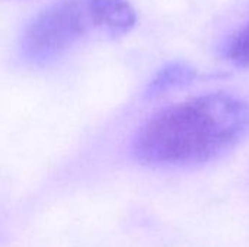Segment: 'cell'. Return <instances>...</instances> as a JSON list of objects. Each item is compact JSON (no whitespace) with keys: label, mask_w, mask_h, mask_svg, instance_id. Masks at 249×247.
I'll return each mask as SVG.
<instances>
[{"label":"cell","mask_w":249,"mask_h":247,"mask_svg":"<svg viewBox=\"0 0 249 247\" xmlns=\"http://www.w3.org/2000/svg\"><path fill=\"white\" fill-rule=\"evenodd\" d=\"M95 29L86 0H60L38 13L23 35L26 52L47 58L71 47Z\"/></svg>","instance_id":"2"},{"label":"cell","mask_w":249,"mask_h":247,"mask_svg":"<svg viewBox=\"0 0 249 247\" xmlns=\"http://www.w3.org/2000/svg\"><path fill=\"white\" fill-rule=\"evenodd\" d=\"M196 71L187 64H169L155 77L150 84V90L153 93H160L172 87H179L182 84H188L196 79Z\"/></svg>","instance_id":"4"},{"label":"cell","mask_w":249,"mask_h":247,"mask_svg":"<svg viewBox=\"0 0 249 247\" xmlns=\"http://www.w3.org/2000/svg\"><path fill=\"white\" fill-rule=\"evenodd\" d=\"M95 29L109 35H124L137 22L134 7L128 0H86Z\"/></svg>","instance_id":"3"},{"label":"cell","mask_w":249,"mask_h":247,"mask_svg":"<svg viewBox=\"0 0 249 247\" xmlns=\"http://www.w3.org/2000/svg\"><path fill=\"white\" fill-rule=\"evenodd\" d=\"M226 58L238 67H249V20L231 38Z\"/></svg>","instance_id":"5"},{"label":"cell","mask_w":249,"mask_h":247,"mask_svg":"<svg viewBox=\"0 0 249 247\" xmlns=\"http://www.w3.org/2000/svg\"><path fill=\"white\" fill-rule=\"evenodd\" d=\"M248 131V102L223 92L206 93L147 121L133 141V154L152 166L201 165L228 153Z\"/></svg>","instance_id":"1"}]
</instances>
